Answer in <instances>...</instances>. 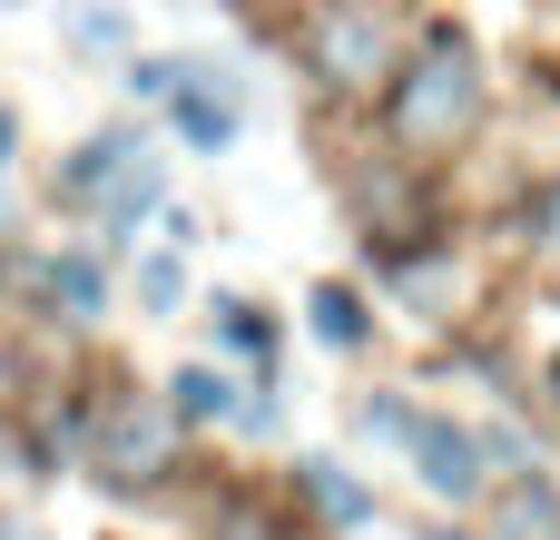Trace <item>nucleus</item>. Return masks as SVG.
<instances>
[{"label": "nucleus", "mask_w": 560, "mask_h": 540, "mask_svg": "<svg viewBox=\"0 0 560 540\" xmlns=\"http://www.w3.org/2000/svg\"><path fill=\"white\" fill-rule=\"evenodd\" d=\"M482 118V49L463 20H433L423 49L394 69V138L404 148H453Z\"/></svg>", "instance_id": "obj_1"}, {"label": "nucleus", "mask_w": 560, "mask_h": 540, "mask_svg": "<svg viewBox=\"0 0 560 540\" xmlns=\"http://www.w3.org/2000/svg\"><path fill=\"white\" fill-rule=\"evenodd\" d=\"M384 49H394V30H384L364 0H325L315 39H305V59H315L325 89H364V79H384Z\"/></svg>", "instance_id": "obj_2"}, {"label": "nucleus", "mask_w": 560, "mask_h": 540, "mask_svg": "<svg viewBox=\"0 0 560 540\" xmlns=\"http://www.w3.org/2000/svg\"><path fill=\"white\" fill-rule=\"evenodd\" d=\"M158 79H167L158 98L177 108V138H187V148H226V138H236V108H246V98H236V79H226L217 59H158Z\"/></svg>", "instance_id": "obj_3"}, {"label": "nucleus", "mask_w": 560, "mask_h": 540, "mask_svg": "<svg viewBox=\"0 0 560 540\" xmlns=\"http://www.w3.org/2000/svg\"><path fill=\"white\" fill-rule=\"evenodd\" d=\"M384 423L404 433L413 472H423L443 502H472V492H482V433H463V423H443V413H384Z\"/></svg>", "instance_id": "obj_4"}, {"label": "nucleus", "mask_w": 560, "mask_h": 540, "mask_svg": "<svg viewBox=\"0 0 560 540\" xmlns=\"http://www.w3.org/2000/svg\"><path fill=\"white\" fill-rule=\"evenodd\" d=\"M167 453H177V413H158V403H118V413L98 423V472H108L118 492L158 482Z\"/></svg>", "instance_id": "obj_5"}, {"label": "nucleus", "mask_w": 560, "mask_h": 540, "mask_svg": "<svg viewBox=\"0 0 560 540\" xmlns=\"http://www.w3.org/2000/svg\"><path fill=\"white\" fill-rule=\"evenodd\" d=\"M39 275H49V295H59V315H69V325H89V315L108 305V275H98V256H49Z\"/></svg>", "instance_id": "obj_6"}, {"label": "nucleus", "mask_w": 560, "mask_h": 540, "mask_svg": "<svg viewBox=\"0 0 560 540\" xmlns=\"http://www.w3.org/2000/svg\"><path fill=\"white\" fill-rule=\"evenodd\" d=\"M128 157H138V138H128V128H108V138H89V148H79V167H69L59 187H69V197H89V187H108Z\"/></svg>", "instance_id": "obj_7"}, {"label": "nucleus", "mask_w": 560, "mask_h": 540, "mask_svg": "<svg viewBox=\"0 0 560 540\" xmlns=\"http://www.w3.org/2000/svg\"><path fill=\"white\" fill-rule=\"evenodd\" d=\"M305 492H315V512H325V521H345V531L374 512V502H364V482H345L335 462H305Z\"/></svg>", "instance_id": "obj_8"}, {"label": "nucleus", "mask_w": 560, "mask_h": 540, "mask_svg": "<svg viewBox=\"0 0 560 540\" xmlns=\"http://www.w3.org/2000/svg\"><path fill=\"white\" fill-rule=\"evenodd\" d=\"M315 334H325L335 354H354V344H364V305H354L345 285H315Z\"/></svg>", "instance_id": "obj_9"}, {"label": "nucleus", "mask_w": 560, "mask_h": 540, "mask_svg": "<svg viewBox=\"0 0 560 540\" xmlns=\"http://www.w3.org/2000/svg\"><path fill=\"white\" fill-rule=\"evenodd\" d=\"M177 295H187V256L167 246V256H148V266H138V305H148V315H167Z\"/></svg>", "instance_id": "obj_10"}, {"label": "nucleus", "mask_w": 560, "mask_h": 540, "mask_svg": "<svg viewBox=\"0 0 560 540\" xmlns=\"http://www.w3.org/2000/svg\"><path fill=\"white\" fill-rule=\"evenodd\" d=\"M217 325H226V344H236V354H256V364L276 354V325H266L256 305H217Z\"/></svg>", "instance_id": "obj_11"}, {"label": "nucleus", "mask_w": 560, "mask_h": 540, "mask_svg": "<svg viewBox=\"0 0 560 540\" xmlns=\"http://www.w3.org/2000/svg\"><path fill=\"white\" fill-rule=\"evenodd\" d=\"M69 39L79 49H128V20L118 10H69Z\"/></svg>", "instance_id": "obj_12"}, {"label": "nucleus", "mask_w": 560, "mask_h": 540, "mask_svg": "<svg viewBox=\"0 0 560 540\" xmlns=\"http://www.w3.org/2000/svg\"><path fill=\"white\" fill-rule=\"evenodd\" d=\"M207 413H226V384L217 374H177V423H207Z\"/></svg>", "instance_id": "obj_13"}, {"label": "nucleus", "mask_w": 560, "mask_h": 540, "mask_svg": "<svg viewBox=\"0 0 560 540\" xmlns=\"http://www.w3.org/2000/svg\"><path fill=\"white\" fill-rule=\"evenodd\" d=\"M541 246H551V256H560V187H551V197H541Z\"/></svg>", "instance_id": "obj_14"}, {"label": "nucleus", "mask_w": 560, "mask_h": 540, "mask_svg": "<svg viewBox=\"0 0 560 540\" xmlns=\"http://www.w3.org/2000/svg\"><path fill=\"white\" fill-rule=\"evenodd\" d=\"M0 540H39V531H20V521H0Z\"/></svg>", "instance_id": "obj_15"}, {"label": "nucleus", "mask_w": 560, "mask_h": 540, "mask_svg": "<svg viewBox=\"0 0 560 540\" xmlns=\"http://www.w3.org/2000/svg\"><path fill=\"white\" fill-rule=\"evenodd\" d=\"M0 157H10V108H0Z\"/></svg>", "instance_id": "obj_16"}, {"label": "nucleus", "mask_w": 560, "mask_h": 540, "mask_svg": "<svg viewBox=\"0 0 560 540\" xmlns=\"http://www.w3.org/2000/svg\"><path fill=\"white\" fill-rule=\"evenodd\" d=\"M433 540H463V531H433Z\"/></svg>", "instance_id": "obj_17"}]
</instances>
